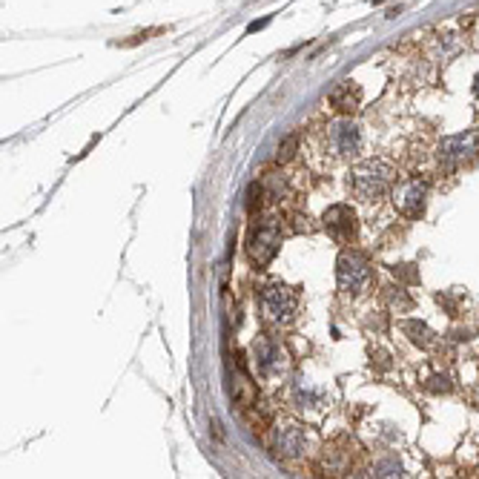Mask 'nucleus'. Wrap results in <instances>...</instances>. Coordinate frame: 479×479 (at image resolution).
<instances>
[{
  "instance_id": "5",
  "label": "nucleus",
  "mask_w": 479,
  "mask_h": 479,
  "mask_svg": "<svg viewBox=\"0 0 479 479\" xmlns=\"http://www.w3.org/2000/svg\"><path fill=\"white\" fill-rule=\"evenodd\" d=\"M336 279H339V290L362 293L364 287L373 281V270H371V264H367L364 255L344 250L339 255V261H336Z\"/></svg>"
},
{
  "instance_id": "19",
  "label": "nucleus",
  "mask_w": 479,
  "mask_h": 479,
  "mask_svg": "<svg viewBox=\"0 0 479 479\" xmlns=\"http://www.w3.org/2000/svg\"><path fill=\"white\" fill-rule=\"evenodd\" d=\"M270 23V18H264V21H255V23H250V29L247 32H259V29H264Z\"/></svg>"
},
{
  "instance_id": "12",
  "label": "nucleus",
  "mask_w": 479,
  "mask_h": 479,
  "mask_svg": "<svg viewBox=\"0 0 479 479\" xmlns=\"http://www.w3.org/2000/svg\"><path fill=\"white\" fill-rule=\"evenodd\" d=\"M359 86L353 84V81H344L336 92L330 95V104L336 106V109H344V113H350V109H356L359 106Z\"/></svg>"
},
{
  "instance_id": "18",
  "label": "nucleus",
  "mask_w": 479,
  "mask_h": 479,
  "mask_svg": "<svg viewBox=\"0 0 479 479\" xmlns=\"http://www.w3.org/2000/svg\"><path fill=\"white\" fill-rule=\"evenodd\" d=\"M296 143H299L296 135H290V138H287V141L281 143V147H279V161H290V158H293V150H296Z\"/></svg>"
},
{
  "instance_id": "2",
  "label": "nucleus",
  "mask_w": 479,
  "mask_h": 479,
  "mask_svg": "<svg viewBox=\"0 0 479 479\" xmlns=\"http://www.w3.org/2000/svg\"><path fill=\"white\" fill-rule=\"evenodd\" d=\"M259 305H261V313H264L267 322H273V325H287V322H293V318H296L299 293L293 290V287H287V284L276 281V284H267L264 290H261Z\"/></svg>"
},
{
  "instance_id": "15",
  "label": "nucleus",
  "mask_w": 479,
  "mask_h": 479,
  "mask_svg": "<svg viewBox=\"0 0 479 479\" xmlns=\"http://www.w3.org/2000/svg\"><path fill=\"white\" fill-rule=\"evenodd\" d=\"M373 474L376 476H402V468H399L396 459H388V462H379V465H373Z\"/></svg>"
},
{
  "instance_id": "3",
  "label": "nucleus",
  "mask_w": 479,
  "mask_h": 479,
  "mask_svg": "<svg viewBox=\"0 0 479 479\" xmlns=\"http://www.w3.org/2000/svg\"><path fill=\"white\" fill-rule=\"evenodd\" d=\"M476 155H479V130H465V132L448 135L439 143V164L448 172L474 161Z\"/></svg>"
},
{
  "instance_id": "13",
  "label": "nucleus",
  "mask_w": 479,
  "mask_h": 479,
  "mask_svg": "<svg viewBox=\"0 0 479 479\" xmlns=\"http://www.w3.org/2000/svg\"><path fill=\"white\" fill-rule=\"evenodd\" d=\"M402 330L408 333V339H410L413 344H419V347H430V344L436 342V333L430 330L425 322H417V318H413V322H405Z\"/></svg>"
},
{
  "instance_id": "6",
  "label": "nucleus",
  "mask_w": 479,
  "mask_h": 479,
  "mask_svg": "<svg viewBox=\"0 0 479 479\" xmlns=\"http://www.w3.org/2000/svg\"><path fill=\"white\" fill-rule=\"evenodd\" d=\"M250 353H253V362L255 367H259V373L264 379H281L287 373V367H290V362H287L284 350L279 347L276 339L270 336H259L253 344H250Z\"/></svg>"
},
{
  "instance_id": "16",
  "label": "nucleus",
  "mask_w": 479,
  "mask_h": 479,
  "mask_svg": "<svg viewBox=\"0 0 479 479\" xmlns=\"http://www.w3.org/2000/svg\"><path fill=\"white\" fill-rule=\"evenodd\" d=\"M425 388H428V390H434V393H448V390H451V379L436 373V376H430V379H428V385H425Z\"/></svg>"
},
{
  "instance_id": "8",
  "label": "nucleus",
  "mask_w": 479,
  "mask_h": 479,
  "mask_svg": "<svg viewBox=\"0 0 479 479\" xmlns=\"http://www.w3.org/2000/svg\"><path fill=\"white\" fill-rule=\"evenodd\" d=\"M327 143H330V150L336 152V155H342V158L359 155V150H362V130H359V124H353L350 118L333 121L327 126Z\"/></svg>"
},
{
  "instance_id": "11",
  "label": "nucleus",
  "mask_w": 479,
  "mask_h": 479,
  "mask_svg": "<svg viewBox=\"0 0 479 479\" xmlns=\"http://www.w3.org/2000/svg\"><path fill=\"white\" fill-rule=\"evenodd\" d=\"M293 399H296L299 408H307V410H318V408H325V402H327L325 390L316 388L310 379H299L296 382V385H293Z\"/></svg>"
},
{
  "instance_id": "10",
  "label": "nucleus",
  "mask_w": 479,
  "mask_h": 479,
  "mask_svg": "<svg viewBox=\"0 0 479 479\" xmlns=\"http://www.w3.org/2000/svg\"><path fill=\"white\" fill-rule=\"evenodd\" d=\"M307 448V436L299 425H281L276 430V451L281 459H296Z\"/></svg>"
},
{
  "instance_id": "7",
  "label": "nucleus",
  "mask_w": 479,
  "mask_h": 479,
  "mask_svg": "<svg viewBox=\"0 0 479 479\" xmlns=\"http://www.w3.org/2000/svg\"><path fill=\"white\" fill-rule=\"evenodd\" d=\"M425 201H428V181L422 178H405L393 189V204L405 218H419L425 213Z\"/></svg>"
},
{
  "instance_id": "4",
  "label": "nucleus",
  "mask_w": 479,
  "mask_h": 479,
  "mask_svg": "<svg viewBox=\"0 0 479 479\" xmlns=\"http://www.w3.org/2000/svg\"><path fill=\"white\" fill-rule=\"evenodd\" d=\"M279 244H281V227L276 218H264L261 224H255L250 230V238H247V253H250V261L253 264H270L273 255L279 253Z\"/></svg>"
},
{
  "instance_id": "9",
  "label": "nucleus",
  "mask_w": 479,
  "mask_h": 479,
  "mask_svg": "<svg viewBox=\"0 0 479 479\" xmlns=\"http://www.w3.org/2000/svg\"><path fill=\"white\" fill-rule=\"evenodd\" d=\"M325 227L333 235V242L339 244H350L356 238V215L347 204H333L325 213Z\"/></svg>"
},
{
  "instance_id": "14",
  "label": "nucleus",
  "mask_w": 479,
  "mask_h": 479,
  "mask_svg": "<svg viewBox=\"0 0 479 479\" xmlns=\"http://www.w3.org/2000/svg\"><path fill=\"white\" fill-rule=\"evenodd\" d=\"M388 305L396 307V310H408L413 301H410V296L402 290V287H388Z\"/></svg>"
},
{
  "instance_id": "1",
  "label": "nucleus",
  "mask_w": 479,
  "mask_h": 479,
  "mask_svg": "<svg viewBox=\"0 0 479 479\" xmlns=\"http://www.w3.org/2000/svg\"><path fill=\"white\" fill-rule=\"evenodd\" d=\"M393 178H396V172L388 161L371 158V161H362V164H356L353 170H350L347 187L359 201H376L390 189Z\"/></svg>"
},
{
  "instance_id": "17",
  "label": "nucleus",
  "mask_w": 479,
  "mask_h": 479,
  "mask_svg": "<svg viewBox=\"0 0 479 479\" xmlns=\"http://www.w3.org/2000/svg\"><path fill=\"white\" fill-rule=\"evenodd\" d=\"M393 276L402 279V281H419V273L413 270V264H402V267H393Z\"/></svg>"
}]
</instances>
